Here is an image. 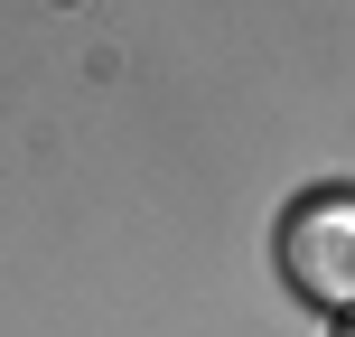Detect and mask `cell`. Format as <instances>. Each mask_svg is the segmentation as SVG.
Segmentation results:
<instances>
[{
    "label": "cell",
    "mask_w": 355,
    "mask_h": 337,
    "mask_svg": "<svg viewBox=\"0 0 355 337\" xmlns=\"http://www.w3.org/2000/svg\"><path fill=\"white\" fill-rule=\"evenodd\" d=\"M327 337H355V309H346V319H337V328H327Z\"/></svg>",
    "instance_id": "2"
},
{
    "label": "cell",
    "mask_w": 355,
    "mask_h": 337,
    "mask_svg": "<svg viewBox=\"0 0 355 337\" xmlns=\"http://www.w3.org/2000/svg\"><path fill=\"white\" fill-rule=\"evenodd\" d=\"M281 281L327 319L355 309V197H300L281 215Z\"/></svg>",
    "instance_id": "1"
}]
</instances>
